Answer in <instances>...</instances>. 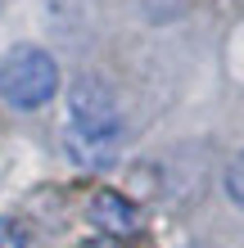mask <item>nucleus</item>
Returning <instances> with one entry per match:
<instances>
[{
    "label": "nucleus",
    "mask_w": 244,
    "mask_h": 248,
    "mask_svg": "<svg viewBox=\"0 0 244 248\" xmlns=\"http://www.w3.org/2000/svg\"><path fill=\"white\" fill-rule=\"evenodd\" d=\"M118 140H122V108L109 86L86 72L68 86L64 149L73 154L77 167H109L118 158Z\"/></svg>",
    "instance_id": "f257e3e1"
},
{
    "label": "nucleus",
    "mask_w": 244,
    "mask_h": 248,
    "mask_svg": "<svg viewBox=\"0 0 244 248\" xmlns=\"http://www.w3.org/2000/svg\"><path fill=\"white\" fill-rule=\"evenodd\" d=\"M59 95V63L41 46H14L0 59V99L9 108H41Z\"/></svg>",
    "instance_id": "f03ea898"
},
{
    "label": "nucleus",
    "mask_w": 244,
    "mask_h": 248,
    "mask_svg": "<svg viewBox=\"0 0 244 248\" xmlns=\"http://www.w3.org/2000/svg\"><path fill=\"white\" fill-rule=\"evenodd\" d=\"M226 194H231L235 208H244V149L231 158V167H226Z\"/></svg>",
    "instance_id": "39448f33"
},
{
    "label": "nucleus",
    "mask_w": 244,
    "mask_h": 248,
    "mask_svg": "<svg viewBox=\"0 0 244 248\" xmlns=\"http://www.w3.org/2000/svg\"><path fill=\"white\" fill-rule=\"evenodd\" d=\"M0 248H32V230L18 217H0Z\"/></svg>",
    "instance_id": "20e7f679"
},
{
    "label": "nucleus",
    "mask_w": 244,
    "mask_h": 248,
    "mask_svg": "<svg viewBox=\"0 0 244 248\" xmlns=\"http://www.w3.org/2000/svg\"><path fill=\"white\" fill-rule=\"evenodd\" d=\"M86 212H91V221L104 230V235H127V230L136 226V208L122 194H113V189H99Z\"/></svg>",
    "instance_id": "7ed1b4c3"
},
{
    "label": "nucleus",
    "mask_w": 244,
    "mask_h": 248,
    "mask_svg": "<svg viewBox=\"0 0 244 248\" xmlns=\"http://www.w3.org/2000/svg\"><path fill=\"white\" fill-rule=\"evenodd\" d=\"M81 248H122L118 239H113V235H99V239H86Z\"/></svg>",
    "instance_id": "423d86ee"
}]
</instances>
